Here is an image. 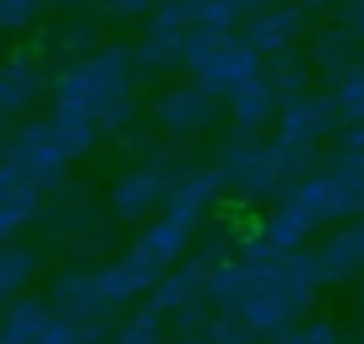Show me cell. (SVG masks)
Listing matches in <instances>:
<instances>
[{
  "instance_id": "obj_21",
  "label": "cell",
  "mask_w": 364,
  "mask_h": 344,
  "mask_svg": "<svg viewBox=\"0 0 364 344\" xmlns=\"http://www.w3.org/2000/svg\"><path fill=\"white\" fill-rule=\"evenodd\" d=\"M34 256L26 244H6L0 253V293L3 299H11L23 284L31 279Z\"/></svg>"
},
{
  "instance_id": "obj_28",
  "label": "cell",
  "mask_w": 364,
  "mask_h": 344,
  "mask_svg": "<svg viewBox=\"0 0 364 344\" xmlns=\"http://www.w3.org/2000/svg\"><path fill=\"white\" fill-rule=\"evenodd\" d=\"M34 9L37 6L28 3V0H3L0 3V23H3V28L6 31H20L23 26L31 23Z\"/></svg>"
},
{
  "instance_id": "obj_29",
  "label": "cell",
  "mask_w": 364,
  "mask_h": 344,
  "mask_svg": "<svg viewBox=\"0 0 364 344\" xmlns=\"http://www.w3.org/2000/svg\"><path fill=\"white\" fill-rule=\"evenodd\" d=\"M333 173L364 182V151H344V148H338L336 156H333Z\"/></svg>"
},
{
  "instance_id": "obj_24",
  "label": "cell",
  "mask_w": 364,
  "mask_h": 344,
  "mask_svg": "<svg viewBox=\"0 0 364 344\" xmlns=\"http://www.w3.org/2000/svg\"><path fill=\"white\" fill-rule=\"evenodd\" d=\"M54 139L65 159L82 156L94 145V122L85 119H54Z\"/></svg>"
},
{
  "instance_id": "obj_23",
  "label": "cell",
  "mask_w": 364,
  "mask_h": 344,
  "mask_svg": "<svg viewBox=\"0 0 364 344\" xmlns=\"http://www.w3.org/2000/svg\"><path fill=\"white\" fill-rule=\"evenodd\" d=\"M94 279H97V287H100V293H102V299L108 304H122V301H128L131 296H136L142 290V284L136 281V276L122 262L102 267Z\"/></svg>"
},
{
  "instance_id": "obj_12",
  "label": "cell",
  "mask_w": 364,
  "mask_h": 344,
  "mask_svg": "<svg viewBox=\"0 0 364 344\" xmlns=\"http://www.w3.org/2000/svg\"><path fill=\"white\" fill-rule=\"evenodd\" d=\"M162 179L151 171H134L125 173L114 190H111V205L122 219H139L145 216L159 199H162Z\"/></svg>"
},
{
  "instance_id": "obj_35",
  "label": "cell",
  "mask_w": 364,
  "mask_h": 344,
  "mask_svg": "<svg viewBox=\"0 0 364 344\" xmlns=\"http://www.w3.org/2000/svg\"><path fill=\"white\" fill-rule=\"evenodd\" d=\"M344 20L355 34H364V0L344 6Z\"/></svg>"
},
{
  "instance_id": "obj_36",
  "label": "cell",
  "mask_w": 364,
  "mask_h": 344,
  "mask_svg": "<svg viewBox=\"0 0 364 344\" xmlns=\"http://www.w3.org/2000/svg\"><path fill=\"white\" fill-rule=\"evenodd\" d=\"M270 344H301V333H287L282 338H273Z\"/></svg>"
},
{
  "instance_id": "obj_33",
  "label": "cell",
  "mask_w": 364,
  "mask_h": 344,
  "mask_svg": "<svg viewBox=\"0 0 364 344\" xmlns=\"http://www.w3.org/2000/svg\"><path fill=\"white\" fill-rule=\"evenodd\" d=\"M341 148L344 151H364V122H350L341 131Z\"/></svg>"
},
{
  "instance_id": "obj_32",
  "label": "cell",
  "mask_w": 364,
  "mask_h": 344,
  "mask_svg": "<svg viewBox=\"0 0 364 344\" xmlns=\"http://www.w3.org/2000/svg\"><path fill=\"white\" fill-rule=\"evenodd\" d=\"M91 43H94V28H88V26L68 28V31H65V40H63V45H65L68 51H82V48H88Z\"/></svg>"
},
{
  "instance_id": "obj_25",
  "label": "cell",
  "mask_w": 364,
  "mask_h": 344,
  "mask_svg": "<svg viewBox=\"0 0 364 344\" xmlns=\"http://www.w3.org/2000/svg\"><path fill=\"white\" fill-rule=\"evenodd\" d=\"M273 91L279 94V97H284L287 102L290 100H296V94L301 91V85H304V77H307V71H304V65H301V60H299V54H290V51H284L282 57H276L273 60Z\"/></svg>"
},
{
  "instance_id": "obj_17",
  "label": "cell",
  "mask_w": 364,
  "mask_h": 344,
  "mask_svg": "<svg viewBox=\"0 0 364 344\" xmlns=\"http://www.w3.org/2000/svg\"><path fill=\"white\" fill-rule=\"evenodd\" d=\"M273 105H276V91H273V85H267L259 77L230 94V111L242 128L264 125L273 117Z\"/></svg>"
},
{
  "instance_id": "obj_18",
  "label": "cell",
  "mask_w": 364,
  "mask_h": 344,
  "mask_svg": "<svg viewBox=\"0 0 364 344\" xmlns=\"http://www.w3.org/2000/svg\"><path fill=\"white\" fill-rule=\"evenodd\" d=\"M37 71L26 60H11L0 74V105L6 114H20L37 97Z\"/></svg>"
},
{
  "instance_id": "obj_26",
  "label": "cell",
  "mask_w": 364,
  "mask_h": 344,
  "mask_svg": "<svg viewBox=\"0 0 364 344\" xmlns=\"http://www.w3.org/2000/svg\"><path fill=\"white\" fill-rule=\"evenodd\" d=\"M336 105L347 122H364V68H353V74L341 80Z\"/></svg>"
},
{
  "instance_id": "obj_37",
  "label": "cell",
  "mask_w": 364,
  "mask_h": 344,
  "mask_svg": "<svg viewBox=\"0 0 364 344\" xmlns=\"http://www.w3.org/2000/svg\"><path fill=\"white\" fill-rule=\"evenodd\" d=\"M361 313H364V287H361Z\"/></svg>"
},
{
  "instance_id": "obj_4",
  "label": "cell",
  "mask_w": 364,
  "mask_h": 344,
  "mask_svg": "<svg viewBox=\"0 0 364 344\" xmlns=\"http://www.w3.org/2000/svg\"><path fill=\"white\" fill-rule=\"evenodd\" d=\"M336 100L327 97H296L284 105L279 117V145L284 148H310L324 136L338 119Z\"/></svg>"
},
{
  "instance_id": "obj_13",
  "label": "cell",
  "mask_w": 364,
  "mask_h": 344,
  "mask_svg": "<svg viewBox=\"0 0 364 344\" xmlns=\"http://www.w3.org/2000/svg\"><path fill=\"white\" fill-rule=\"evenodd\" d=\"M301 28V11L299 9H276V11H259L247 23V45L256 51H279L284 48Z\"/></svg>"
},
{
  "instance_id": "obj_1",
  "label": "cell",
  "mask_w": 364,
  "mask_h": 344,
  "mask_svg": "<svg viewBox=\"0 0 364 344\" xmlns=\"http://www.w3.org/2000/svg\"><path fill=\"white\" fill-rule=\"evenodd\" d=\"M128 68H131V51L122 45H114L68 68L57 80L54 91L80 94L94 108L97 122H102L105 128H117L134 111Z\"/></svg>"
},
{
  "instance_id": "obj_10",
  "label": "cell",
  "mask_w": 364,
  "mask_h": 344,
  "mask_svg": "<svg viewBox=\"0 0 364 344\" xmlns=\"http://www.w3.org/2000/svg\"><path fill=\"white\" fill-rule=\"evenodd\" d=\"M154 117L171 131H196L213 119L210 97L196 88H171L154 102Z\"/></svg>"
},
{
  "instance_id": "obj_6",
  "label": "cell",
  "mask_w": 364,
  "mask_h": 344,
  "mask_svg": "<svg viewBox=\"0 0 364 344\" xmlns=\"http://www.w3.org/2000/svg\"><path fill=\"white\" fill-rule=\"evenodd\" d=\"M225 176L247 190L264 193L282 179V156L279 145H242L225 156Z\"/></svg>"
},
{
  "instance_id": "obj_31",
  "label": "cell",
  "mask_w": 364,
  "mask_h": 344,
  "mask_svg": "<svg viewBox=\"0 0 364 344\" xmlns=\"http://www.w3.org/2000/svg\"><path fill=\"white\" fill-rule=\"evenodd\" d=\"M301 344H338V335L327 321H316L301 330Z\"/></svg>"
},
{
  "instance_id": "obj_7",
  "label": "cell",
  "mask_w": 364,
  "mask_h": 344,
  "mask_svg": "<svg viewBox=\"0 0 364 344\" xmlns=\"http://www.w3.org/2000/svg\"><path fill=\"white\" fill-rule=\"evenodd\" d=\"M51 304H54L57 316L68 318L71 324L74 321L97 324L105 316V304L108 301L102 299L94 276H85V273H63L54 281Z\"/></svg>"
},
{
  "instance_id": "obj_19",
  "label": "cell",
  "mask_w": 364,
  "mask_h": 344,
  "mask_svg": "<svg viewBox=\"0 0 364 344\" xmlns=\"http://www.w3.org/2000/svg\"><path fill=\"white\" fill-rule=\"evenodd\" d=\"M242 40H236L228 31H213V28H193L185 40V63L199 74L202 68L213 65L222 60L228 51H233Z\"/></svg>"
},
{
  "instance_id": "obj_8",
  "label": "cell",
  "mask_w": 364,
  "mask_h": 344,
  "mask_svg": "<svg viewBox=\"0 0 364 344\" xmlns=\"http://www.w3.org/2000/svg\"><path fill=\"white\" fill-rule=\"evenodd\" d=\"M321 281H344L364 270V222L336 230L316 253Z\"/></svg>"
},
{
  "instance_id": "obj_27",
  "label": "cell",
  "mask_w": 364,
  "mask_h": 344,
  "mask_svg": "<svg viewBox=\"0 0 364 344\" xmlns=\"http://www.w3.org/2000/svg\"><path fill=\"white\" fill-rule=\"evenodd\" d=\"M242 11V3H228V0H208V3H193V23L199 28H213V31H228Z\"/></svg>"
},
{
  "instance_id": "obj_22",
  "label": "cell",
  "mask_w": 364,
  "mask_h": 344,
  "mask_svg": "<svg viewBox=\"0 0 364 344\" xmlns=\"http://www.w3.org/2000/svg\"><path fill=\"white\" fill-rule=\"evenodd\" d=\"M162 313H156L154 307H142L139 313H134L117 333V344H162L165 330H162Z\"/></svg>"
},
{
  "instance_id": "obj_9",
  "label": "cell",
  "mask_w": 364,
  "mask_h": 344,
  "mask_svg": "<svg viewBox=\"0 0 364 344\" xmlns=\"http://www.w3.org/2000/svg\"><path fill=\"white\" fill-rule=\"evenodd\" d=\"M210 276H213L210 273V259L196 256L188 264H182L176 273H171L156 287L148 307H154L156 313H165V310H179L182 313L185 307H193L196 299L210 287Z\"/></svg>"
},
{
  "instance_id": "obj_14",
  "label": "cell",
  "mask_w": 364,
  "mask_h": 344,
  "mask_svg": "<svg viewBox=\"0 0 364 344\" xmlns=\"http://www.w3.org/2000/svg\"><path fill=\"white\" fill-rule=\"evenodd\" d=\"M318 225V219L301 205V202H287V205H282L276 213H273V219L267 222V230H264V242L267 244H273L276 250H282V253H293L304 239H307V233L313 230Z\"/></svg>"
},
{
  "instance_id": "obj_15",
  "label": "cell",
  "mask_w": 364,
  "mask_h": 344,
  "mask_svg": "<svg viewBox=\"0 0 364 344\" xmlns=\"http://www.w3.org/2000/svg\"><path fill=\"white\" fill-rule=\"evenodd\" d=\"M216 185H219V176L216 173L191 176L173 193H168V199H165V216L173 219V222L188 225V227H193L196 219H199V213H202V208L216 193Z\"/></svg>"
},
{
  "instance_id": "obj_34",
  "label": "cell",
  "mask_w": 364,
  "mask_h": 344,
  "mask_svg": "<svg viewBox=\"0 0 364 344\" xmlns=\"http://www.w3.org/2000/svg\"><path fill=\"white\" fill-rule=\"evenodd\" d=\"M102 338H105V330L97 321V324H82L74 335V344H102Z\"/></svg>"
},
{
  "instance_id": "obj_38",
  "label": "cell",
  "mask_w": 364,
  "mask_h": 344,
  "mask_svg": "<svg viewBox=\"0 0 364 344\" xmlns=\"http://www.w3.org/2000/svg\"><path fill=\"white\" fill-rule=\"evenodd\" d=\"M358 344H364V338H361V341H358Z\"/></svg>"
},
{
  "instance_id": "obj_30",
  "label": "cell",
  "mask_w": 364,
  "mask_h": 344,
  "mask_svg": "<svg viewBox=\"0 0 364 344\" xmlns=\"http://www.w3.org/2000/svg\"><path fill=\"white\" fill-rule=\"evenodd\" d=\"M74 335H77V327H74L68 318L54 316V318L48 321V327L40 333L37 344H74Z\"/></svg>"
},
{
  "instance_id": "obj_11",
  "label": "cell",
  "mask_w": 364,
  "mask_h": 344,
  "mask_svg": "<svg viewBox=\"0 0 364 344\" xmlns=\"http://www.w3.org/2000/svg\"><path fill=\"white\" fill-rule=\"evenodd\" d=\"M256 68H259L256 48L247 43H239L233 51H228L213 65L202 68L196 77H199V88L208 97H216V94H233L245 82L256 80Z\"/></svg>"
},
{
  "instance_id": "obj_3",
  "label": "cell",
  "mask_w": 364,
  "mask_h": 344,
  "mask_svg": "<svg viewBox=\"0 0 364 344\" xmlns=\"http://www.w3.org/2000/svg\"><path fill=\"white\" fill-rule=\"evenodd\" d=\"M296 202H301L318 222L355 216L364 213V182L338 173L313 176L301 182V188L296 190Z\"/></svg>"
},
{
  "instance_id": "obj_20",
  "label": "cell",
  "mask_w": 364,
  "mask_h": 344,
  "mask_svg": "<svg viewBox=\"0 0 364 344\" xmlns=\"http://www.w3.org/2000/svg\"><path fill=\"white\" fill-rule=\"evenodd\" d=\"M316 57L324 68L327 77H341L347 80L353 74L350 68V57H353V43H350V34L347 31H324L318 40H316Z\"/></svg>"
},
{
  "instance_id": "obj_16",
  "label": "cell",
  "mask_w": 364,
  "mask_h": 344,
  "mask_svg": "<svg viewBox=\"0 0 364 344\" xmlns=\"http://www.w3.org/2000/svg\"><path fill=\"white\" fill-rule=\"evenodd\" d=\"M51 318L54 313H48V307H43L37 299H20L6 313L0 344H37Z\"/></svg>"
},
{
  "instance_id": "obj_2",
  "label": "cell",
  "mask_w": 364,
  "mask_h": 344,
  "mask_svg": "<svg viewBox=\"0 0 364 344\" xmlns=\"http://www.w3.org/2000/svg\"><path fill=\"white\" fill-rule=\"evenodd\" d=\"M3 159H14V162L26 165L31 179L46 188L63 176V165H65V156L54 139V125L43 122V119L20 125L17 134L3 148Z\"/></svg>"
},
{
  "instance_id": "obj_5",
  "label": "cell",
  "mask_w": 364,
  "mask_h": 344,
  "mask_svg": "<svg viewBox=\"0 0 364 344\" xmlns=\"http://www.w3.org/2000/svg\"><path fill=\"white\" fill-rule=\"evenodd\" d=\"M40 208V185L31 179L26 165L3 159L0 165V233L11 239L17 227L31 222Z\"/></svg>"
}]
</instances>
